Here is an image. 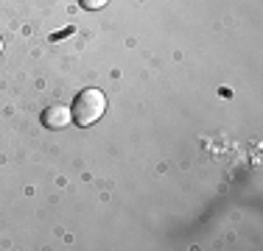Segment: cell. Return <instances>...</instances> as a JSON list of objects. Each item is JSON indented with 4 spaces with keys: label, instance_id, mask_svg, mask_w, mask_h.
<instances>
[{
    "label": "cell",
    "instance_id": "cell-3",
    "mask_svg": "<svg viewBox=\"0 0 263 251\" xmlns=\"http://www.w3.org/2000/svg\"><path fill=\"white\" fill-rule=\"evenodd\" d=\"M81 3V9H87V11H98V9H104L109 0H79Z\"/></svg>",
    "mask_w": 263,
    "mask_h": 251
},
{
    "label": "cell",
    "instance_id": "cell-2",
    "mask_svg": "<svg viewBox=\"0 0 263 251\" xmlns=\"http://www.w3.org/2000/svg\"><path fill=\"white\" fill-rule=\"evenodd\" d=\"M73 120V115H70V109H67L65 103H53V106H48L45 112H42V126L45 129H65L67 123Z\"/></svg>",
    "mask_w": 263,
    "mask_h": 251
},
{
    "label": "cell",
    "instance_id": "cell-4",
    "mask_svg": "<svg viewBox=\"0 0 263 251\" xmlns=\"http://www.w3.org/2000/svg\"><path fill=\"white\" fill-rule=\"evenodd\" d=\"M0 50H3V42H0Z\"/></svg>",
    "mask_w": 263,
    "mask_h": 251
},
{
    "label": "cell",
    "instance_id": "cell-1",
    "mask_svg": "<svg viewBox=\"0 0 263 251\" xmlns=\"http://www.w3.org/2000/svg\"><path fill=\"white\" fill-rule=\"evenodd\" d=\"M104 112H106V95H104L101 90H96V87L81 90L79 95H76V100H73V106H70L73 123H79L81 129L98 123L104 117Z\"/></svg>",
    "mask_w": 263,
    "mask_h": 251
}]
</instances>
